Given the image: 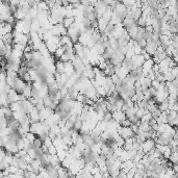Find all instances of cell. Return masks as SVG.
Listing matches in <instances>:
<instances>
[{"instance_id":"cell-1","label":"cell","mask_w":178,"mask_h":178,"mask_svg":"<svg viewBox=\"0 0 178 178\" xmlns=\"http://www.w3.org/2000/svg\"><path fill=\"white\" fill-rule=\"evenodd\" d=\"M113 13L116 14L121 20H123L126 17V14H127V7H126L121 1H120V2L117 1V3L114 5V7H113Z\"/></svg>"},{"instance_id":"cell-2","label":"cell","mask_w":178,"mask_h":178,"mask_svg":"<svg viewBox=\"0 0 178 178\" xmlns=\"http://www.w3.org/2000/svg\"><path fill=\"white\" fill-rule=\"evenodd\" d=\"M117 131L120 135H121L123 139H127V138H131L135 134L132 131V129L130 128V126H127V127H124V126H119L117 128Z\"/></svg>"},{"instance_id":"cell-3","label":"cell","mask_w":178,"mask_h":178,"mask_svg":"<svg viewBox=\"0 0 178 178\" xmlns=\"http://www.w3.org/2000/svg\"><path fill=\"white\" fill-rule=\"evenodd\" d=\"M160 45L159 44V42H154V41H149V42H147V44H146L145 48L144 49L146 50V52L149 53L150 55H153L154 54V52L156 51L157 47Z\"/></svg>"},{"instance_id":"cell-4","label":"cell","mask_w":178,"mask_h":178,"mask_svg":"<svg viewBox=\"0 0 178 178\" xmlns=\"http://www.w3.org/2000/svg\"><path fill=\"white\" fill-rule=\"evenodd\" d=\"M29 131H31V132L34 133L36 135H39V134H41V133H43V122L38 121V122H33V123H31Z\"/></svg>"},{"instance_id":"cell-5","label":"cell","mask_w":178,"mask_h":178,"mask_svg":"<svg viewBox=\"0 0 178 178\" xmlns=\"http://www.w3.org/2000/svg\"><path fill=\"white\" fill-rule=\"evenodd\" d=\"M155 147V142L153 139H147L142 143V150L144 151V153H148L150 150H152Z\"/></svg>"},{"instance_id":"cell-6","label":"cell","mask_w":178,"mask_h":178,"mask_svg":"<svg viewBox=\"0 0 178 178\" xmlns=\"http://www.w3.org/2000/svg\"><path fill=\"white\" fill-rule=\"evenodd\" d=\"M25 86H26V82H25L22 78H20L19 77V78L16 80V82H15V86L13 89H14L18 94H20V93H22L23 89L25 88Z\"/></svg>"},{"instance_id":"cell-7","label":"cell","mask_w":178,"mask_h":178,"mask_svg":"<svg viewBox=\"0 0 178 178\" xmlns=\"http://www.w3.org/2000/svg\"><path fill=\"white\" fill-rule=\"evenodd\" d=\"M39 113H40V121L43 122L44 120H46V119H47L48 117L50 116V115L52 114L53 109L49 108V107H44L43 109L39 110Z\"/></svg>"},{"instance_id":"cell-8","label":"cell","mask_w":178,"mask_h":178,"mask_svg":"<svg viewBox=\"0 0 178 178\" xmlns=\"http://www.w3.org/2000/svg\"><path fill=\"white\" fill-rule=\"evenodd\" d=\"M64 70H65L64 73H66L68 77H70V76L75 72V69H74L71 61H69V62H64Z\"/></svg>"},{"instance_id":"cell-9","label":"cell","mask_w":178,"mask_h":178,"mask_svg":"<svg viewBox=\"0 0 178 178\" xmlns=\"http://www.w3.org/2000/svg\"><path fill=\"white\" fill-rule=\"evenodd\" d=\"M112 117H113L114 120H116V121H118V122H120V121H122V120H124V119H126L125 113H124L122 109H117V110L113 112Z\"/></svg>"},{"instance_id":"cell-10","label":"cell","mask_w":178,"mask_h":178,"mask_svg":"<svg viewBox=\"0 0 178 178\" xmlns=\"http://www.w3.org/2000/svg\"><path fill=\"white\" fill-rule=\"evenodd\" d=\"M28 116H29V119H30L31 123L40 121V113H39V109H37L36 107H33V109L29 113Z\"/></svg>"},{"instance_id":"cell-11","label":"cell","mask_w":178,"mask_h":178,"mask_svg":"<svg viewBox=\"0 0 178 178\" xmlns=\"http://www.w3.org/2000/svg\"><path fill=\"white\" fill-rule=\"evenodd\" d=\"M45 45H46V47H47L48 51H49L50 53H54L55 50H56V48L58 47L57 44H55L51 39L48 40V41H45Z\"/></svg>"},{"instance_id":"cell-12","label":"cell","mask_w":178,"mask_h":178,"mask_svg":"<svg viewBox=\"0 0 178 178\" xmlns=\"http://www.w3.org/2000/svg\"><path fill=\"white\" fill-rule=\"evenodd\" d=\"M7 97H8V101L11 102H14V101H18L19 100V94L14 90V89H11V91L7 94Z\"/></svg>"},{"instance_id":"cell-13","label":"cell","mask_w":178,"mask_h":178,"mask_svg":"<svg viewBox=\"0 0 178 178\" xmlns=\"http://www.w3.org/2000/svg\"><path fill=\"white\" fill-rule=\"evenodd\" d=\"M132 144H133L132 136H131V138H127V139H125V141H124V145L122 148H123L124 150H127V151H128L129 149L132 148Z\"/></svg>"},{"instance_id":"cell-14","label":"cell","mask_w":178,"mask_h":178,"mask_svg":"<svg viewBox=\"0 0 178 178\" xmlns=\"http://www.w3.org/2000/svg\"><path fill=\"white\" fill-rule=\"evenodd\" d=\"M55 72H57V73L59 74H63L65 72L64 70V62H62V61H57V62H55Z\"/></svg>"},{"instance_id":"cell-15","label":"cell","mask_w":178,"mask_h":178,"mask_svg":"<svg viewBox=\"0 0 178 178\" xmlns=\"http://www.w3.org/2000/svg\"><path fill=\"white\" fill-rule=\"evenodd\" d=\"M75 22V20H74L73 17H65L64 20H63V25H64L66 28H68V27H70L72 25V24Z\"/></svg>"},{"instance_id":"cell-16","label":"cell","mask_w":178,"mask_h":178,"mask_svg":"<svg viewBox=\"0 0 178 178\" xmlns=\"http://www.w3.org/2000/svg\"><path fill=\"white\" fill-rule=\"evenodd\" d=\"M8 106L12 109V112H17V110H20V108H21V102H20L19 100L18 101H14V102H11Z\"/></svg>"},{"instance_id":"cell-17","label":"cell","mask_w":178,"mask_h":178,"mask_svg":"<svg viewBox=\"0 0 178 178\" xmlns=\"http://www.w3.org/2000/svg\"><path fill=\"white\" fill-rule=\"evenodd\" d=\"M65 51H66V48H65V46H58V47L56 48V50H55V52L53 53V54H54V56L56 57L57 59H58L59 57L64 54Z\"/></svg>"},{"instance_id":"cell-18","label":"cell","mask_w":178,"mask_h":178,"mask_svg":"<svg viewBox=\"0 0 178 178\" xmlns=\"http://www.w3.org/2000/svg\"><path fill=\"white\" fill-rule=\"evenodd\" d=\"M50 131H52L53 133H55L56 136L62 135V133H61V127H59L57 124H52V125H50Z\"/></svg>"},{"instance_id":"cell-19","label":"cell","mask_w":178,"mask_h":178,"mask_svg":"<svg viewBox=\"0 0 178 178\" xmlns=\"http://www.w3.org/2000/svg\"><path fill=\"white\" fill-rule=\"evenodd\" d=\"M150 129H151V127L148 122H141L139 124V130L140 131H149Z\"/></svg>"},{"instance_id":"cell-20","label":"cell","mask_w":178,"mask_h":178,"mask_svg":"<svg viewBox=\"0 0 178 178\" xmlns=\"http://www.w3.org/2000/svg\"><path fill=\"white\" fill-rule=\"evenodd\" d=\"M168 160L172 163V164H178V152L177 151H172L171 155L169 157Z\"/></svg>"},{"instance_id":"cell-21","label":"cell","mask_w":178,"mask_h":178,"mask_svg":"<svg viewBox=\"0 0 178 178\" xmlns=\"http://www.w3.org/2000/svg\"><path fill=\"white\" fill-rule=\"evenodd\" d=\"M37 7H38L39 11H49V7H48L47 3H46L44 0L37 3Z\"/></svg>"},{"instance_id":"cell-22","label":"cell","mask_w":178,"mask_h":178,"mask_svg":"<svg viewBox=\"0 0 178 178\" xmlns=\"http://www.w3.org/2000/svg\"><path fill=\"white\" fill-rule=\"evenodd\" d=\"M123 104H124V100L122 99V98H117L116 101H115L114 105H115V108L117 109H122V107H123Z\"/></svg>"},{"instance_id":"cell-23","label":"cell","mask_w":178,"mask_h":178,"mask_svg":"<svg viewBox=\"0 0 178 178\" xmlns=\"http://www.w3.org/2000/svg\"><path fill=\"white\" fill-rule=\"evenodd\" d=\"M27 154L29 155V156L31 157L32 159H36V158H38V154H37V151H36V149L31 146L30 148H29L28 150H27Z\"/></svg>"},{"instance_id":"cell-24","label":"cell","mask_w":178,"mask_h":178,"mask_svg":"<svg viewBox=\"0 0 178 178\" xmlns=\"http://www.w3.org/2000/svg\"><path fill=\"white\" fill-rule=\"evenodd\" d=\"M68 154V151H66V150H57L56 151V155L57 157H58V159L62 162L63 159L66 157V155Z\"/></svg>"},{"instance_id":"cell-25","label":"cell","mask_w":178,"mask_h":178,"mask_svg":"<svg viewBox=\"0 0 178 178\" xmlns=\"http://www.w3.org/2000/svg\"><path fill=\"white\" fill-rule=\"evenodd\" d=\"M142 50L143 48L141 47V46L136 43V41L134 40V44H133V52H134V54H141Z\"/></svg>"},{"instance_id":"cell-26","label":"cell","mask_w":178,"mask_h":178,"mask_svg":"<svg viewBox=\"0 0 178 178\" xmlns=\"http://www.w3.org/2000/svg\"><path fill=\"white\" fill-rule=\"evenodd\" d=\"M25 138L27 139V141L30 143H32L33 141H34V139L37 138V135L34 134V133H32L31 131H28L27 133H25Z\"/></svg>"},{"instance_id":"cell-27","label":"cell","mask_w":178,"mask_h":178,"mask_svg":"<svg viewBox=\"0 0 178 178\" xmlns=\"http://www.w3.org/2000/svg\"><path fill=\"white\" fill-rule=\"evenodd\" d=\"M31 144H32V147H33V148H41V146H42L43 142L41 141L40 138H38V136H37V138L34 139V141H33V142L31 143Z\"/></svg>"},{"instance_id":"cell-28","label":"cell","mask_w":178,"mask_h":178,"mask_svg":"<svg viewBox=\"0 0 178 178\" xmlns=\"http://www.w3.org/2000/svg\"><path fill=\"white\" fill-rule=\"evenodd\" d=\"M151 118H153V117H152V115H151V113H145V114L142 116V118H141L140 120H141V122H149V120Z\"/></svg>"},{"instance_id":"cell-29","label":"cell","mask_w":178,"mask_h":178,"mask_svg":"<svg viewBox=\"0 0 178 178\" xmlns=\"http://www.w3.org/2000/svg\"><path fill=\"white\" fill-rule=\"evenodd\" d=\"M113 119L112 117V113L110 112H105L104 115H103V118H102V121H105V122H109L110 120Z\"/></svg>"},{"instance_id":"cell-30","label":"cell","mask_w":178,"mask_h":178,"mask_svg":"<svg viewBox=\"0 0 178 178\" xmlns=\"http://www.w3.org/2000/svg\"><path fill=\"white\" fill-rule=\"evenodd\" d=\"M56 147H55L54 145H51V146H49L48 147V151H47V153L48 154H50V155H53V154H56Z\"/></svg>"},{"instance_id":"cell-31","label":"cell","mask_w":178,"mask_h":178,"mask_svg":"<svg viewBox=\"0 0 178 178\" xmlns=\"http://www.w3.org/2000/svg\"><path fill=\"white\" fill-rule=\"evenodd\" d=\"M144 114H145V110H144V108H143V107H139V108L135 110V116L138 117L139 119L142 118V116Z\"/></svg>"},{"instance_id":"cell-32","label":"cell","mask_w":178,"mask_h":178,"mask_svg":"<svg viewBox=\"0 0 178 178\" xmlns=\"http://www.w3.org/2000/svg\"><path fill=\"white\" fill-rule=\"evenodd\" d=\"M120 123V125L121 126H124V127H127V126H130V124H131V122L129 121V119H124V120H122V121H120L119 122Z\"/></svg>"},{"instance_id":"cell-33","label":"cell","mask_w":178,"mask_h":178,"mask_svg":"<svg viewBox=\"0 0 178 178\" xmlns=\"http://www.w3.org/2000/svg\"><path fill=\"white\" fill-rule=\"evenodd\" d=\"M136 43H138L142 48H145L146 44H147V41L145 40V38H142V39H140V40L136 41Z\"/></svg>"},{"instance_id":"cell-34","label":"cell","mask_w":178,"mask_h":178,"mask_svg":"<svg viewBox=\"0 0 178 178\" xmlns=\"http://www.w3.org/2000/svg\"><path fill=\"white\" fill-rule=\"evenodd\" d=\"M169 71L171 72V73L173 74V75L175 76V77H177V76H178V68H177V66L170 68V70H169Z\"/></svg>"},{"instance_id":"cell-35","label":"cell","mask_w":178,"mask_h":178,"mask_svg":"<svg viewBox=\"0 0 178 178\" xmlns=\"http://www.w3.org/2000/svg\"><path fill=\"white\" fill-rule=\"evenodd\" d=\"M171 169L173 170L174 173H178V164H172Z\"/></svg>"},{"instance_id":"cell-36","label":"cell","mask_w":178,"mask_h":178,"mask_svg":"<svg viewBox=\"0 0 178 178\" xmlns=\"http://www.w3.org/2000/svg\"><path fill=\"white\" fill-rule=\"evenodd\" d=\"M140 1L142 3H146V2H147V0H140Z\"/></svg>"},{"instance_id":"cell-37","label":"cell","mask_w":178,"mask_h":178,"mask_svg":"<svg viewBox=\"0 0 178 178\" xmlns=\"http://www.w3.org/2000/svg\"><path fill=\"white\" fill-rule=\"evenodd\" d=\"M1 23H2V21H1V20H0V24H1Z\"/></svg>"}]
</instances>
